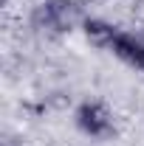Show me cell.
<instances>
[{
    "mask_svg": "<svg viewBox=\"0 0 144 146\" xmlns=\"http://www.w3.org/2000/svg\"><path fill=\"white\" fill-rule=\"evenodd\" d=\"M76 6L71 0H42L34 9V23L37 28H45V31H54V34H65L76 25Z\"/></svg>",
    "mask_w": 144,
    "mask_h": 146,
    "instance_id": "6da1fadb",
    "label": "cell"
},
{
    "mask_svg": "<svg viewBox=\"0 0 144 146\" xmlns=\"http://www.w3.org/2000/svg\"><path fill=\"white\" fill-rule=\"evenodd\" d=\"M113 54L119 56L122 62H127L130 68H136V70L144 73V42L141 39H136L133 34H122L116 36V42H113V48H110Z\"/></svg>",
    "mask_w": 144,
    "mask_h": 146,
    "instance_id": "3957f363",
    "label": "cell"
},
{
    "mask_svg": "<svg viewBox=\"0 0 144 146\" xmlns=\"http://www.w3.org/2000/svg\"><path fill=\"white\" fill-rule=\"evenodd\" d=\"M76 127L88 138H105L113 129V115L102 101H82L76 107Z\"/></svg>",
    "mask_w": 144,
    "mask_h": 146,
    "instance_id": "7a4b0ae2",
    "label": "cell"
},
{
    "mask_svg": "<svg viewBox=\"0 0 144 146\" xmlns=\"http://www.w3.org/2000/svg\"><path fill=\"white\" fill-rule=\"evenodd\" d=\"M82 28H85V36L90 39V45L105 48V51H110L113 42H116V36L122 34L116 25H110V23H105V20H85Z\"/></svg>",
    "mask_w": 144,
    "mask_h": 146,
    "instance_id": "277c9868",
    "label": "cell"
}]
</instances>
